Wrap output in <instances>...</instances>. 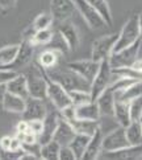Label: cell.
<instances>
[{
  "label": "cell",
  "mask_w": 142,
  "mask_h": 160,
  "mask_svg": "<svg viewBox=\"0 0 142 160\" xmlns=\"http://www.w3.org/2000/svg\"><path fill=\"white\" fill-rule=\"evenodd\" d=\"M57 69V66H55ZM46 73L49 74V77L54 79L55 82H58L62 88H63L66 91L70 90H84V91H89V86L91 83H88L86 79L82 78L79 74H76L75 72H72L71 69H57V70H46Z\"/></svg>",
  "instance_id": "1"
},
{
  "label": "cell",
  "mask_w": 142,
  "mask_h": 160,
  "mask_svg": "<svg viewBox=\"0 0 142 160\" xmlns=\"http://www.w3.org/2000/svg\"><path fill=\"white\" fill-rule=\"evenodd\" d=\"M26 79V88L29 97L37 99H46V81L42 76L41 68L38 64L29 65L24 73Z\"/></svg>",
  "instance_id": "2"
},
{
  "label": "cell",
  "mask_w": 142,
  "mask_h": 160,
  "mask_svg": "<svg viewBox=\"0 0 142 160\" xmlns=\"http://www.w3.org/2000/svg\"><path fill=\"white\" fill-rule=\"evenodd\" d=\"M41 68V66H39ZM42 76L46 81V98L54 105V107L57 110H62L66 106L71 105V99L69 97V91H66L61 86L58 82H55L54 79H52L49 77V74L46 73V70L41 68Z\"/></svg>",
  "instance_id": "3"
},
{
  "label": "cell",
  "mask_w": 142,
  "mask_h": 160,
  "mask_svg": "<svg viewBox=\"0 0 142 160\" xmlns=\"http://www.w3.org/2000/svg\"><path fill=\"white\" fill-rule=\"evenodd\" d=\"M141 45H142V41H141V38H140L134 44L129 45V47L124 48L121 50H118V52L111 53L109 57H108V62H109L111 69L132 66L133 62L138 58V53H140Z\"/></svg>",
  "instance_id": "4"
},
{
  "label": "cell",
  "mask_w": 142,
  "mask_h": 160,
  "mask_svg": "<svg viewBox=\"0 0 142 160\" xmlns=\"http://www.w3.org/2000/svg\"><path fill=\"white\" fill-rule=\"evenodd\" d=\"M113 78H115V76H113V73H112L108 58L103 60L100 62V68H99V70L96 73L94 81L91 82V86H89V93H91L92 101H96V98L109 86L113 81Z\"/></svg>",
  "instance_id": "5"
},
{
  "label": "cell",
  "mask_w": 142,
  "mask_h": 160,
  "mask_svg": "<svg viewBox=\"0 0 142 160\" xmlns=\"http://www.w3.org/2000/svg\"><path fill=\"white\" fill-rule=\"evenodd\" d=\"M140 38L141 36H140V27H138V16L135 15L133 18H130L126 21V24L122 27V31L118 35V38L115 44V48H113L112 53L118 52V50L129 47V45L134 44Z\"/></svg>",
  "instance_id": "6"
},
{
  "label": "cell",
  "mask_w": 142,
  "mask_h": 160,
  "mask_svg": "<svg viewBox=\"0 0 142 160\" xmlns=\"http://www.w3.org/2000/svg\"><path fill=\"white\" fill-rule=\"evenodd\" d=\"M33 50H34V45H33L29 40H22V42L20 44L17 56L15 57V60L8 65H0V68L8 69V70H13V72L26 69L32 62Z\"/></svg>",
  "instance_id": "7"
},
{
  "label": "cell",
  "mask_w": 142,
  "mask_h": 160,
  "mask_svg": "<svg viewBox=\"0 0 142 160\" xmlns=\"http://www.w3.org/2000/svg\"><path fill=\"white\" fill-rule=\"evenodd\" d=\"M118 38L117 33L113 35H107L101 36L100 38L95 40L92 44V53H91V60H94L96 62H101L103 60H107L109 54L113 52L115 44Z\"/></svg>",
  "instance_id": "8"
},
{
  "label": "cell",
  "mask_w": 142,
  "mask_h": 160,
  "mask_svg": "<svg viewBox=\"0 0 142 160\" xmlns=\"http://www.w3.org/2000/svg\"><path fill=\"white\" fill-rule=\"evenodd\" d=\"M74 3H75V8L83 16V19L86 20L89 28H92V29H100V28H104L107 25L98 11L89 3H87L86 0H74Z\"/></svg>",
  "instance_id": "9"
},
{
  "label": "cell",
  "mask_w": 142,
  "mask_h": 160,
  "mask_svg": "<svg viewBox=\"0 0 142 160\" xmlns=\"http://www.w3.org/2000/svg\"><path fill=\"white\" fill-rule=\"evenodd\" d=\"M67 68L79 74L82 78H84L88 83L94 81V78L100 68V62H96L94 60H79L71 61L67 64Z\"/></svg>",
  "instance_id": "10"
},
{
  "label": "cell",
  "mask_w": 142,
  "mask_h": 160,
  "mask_svg": "<svg viewBox=\"0 0 142 160\" xmlns=\"http://www.w3.org/2000/svg\"><path fill=\"white\" fill-rule=\"evenodd\" d=\"M129 146L130 144L126 139L125 127H122V126H118L108 135L103 136V151H117Z\"/></svg>",
  "instance_id": "11"
},
{
  "label": "cell",
  "mask_w": 142,
  "mask_h": 160,
  "mask_svg": "<svg viewBox=\"0 0 142 160\" xmlns=\"http://www.w3.org/2000/svg\"><path fill=\"white\" fill-rule=\"evenodd\" d=\"M75 3L74 0H52L50 2V11L54 21H65L69 20L72 13L75 12Z\"/></svg>",
  "instance_id": "12"
},
{
  "label": "cell",
  "mask_w": 142,
  "mask_h": 160,
  "mask_svg": "<svg viewBox=\"0 0 142 160\" xmlns=\"http://www.w3.org/2000/svg\"><path fill=\"white\" fill-rule=\"evenodd\" d=\"M48 112L46 105L44 103V99H37L28 97L25 99V108L22 111V119L25 121H34V119H44Z\"/></svg>",
  "instance_id": "13"
},
{
  "label": "cell",
  "mask_w": 142,
  "mask_h": 160,
  "mask_svg": "<svg viewBox=\"0 0 142 160\" xmlns=\"http://www.w3.org/2000/svg\"><path fill=\"white\" fill-rule=\"evenodd\" d=\"M59 112L57 111H48L46 115L44 118V127H42V131L41 134L37 136V142L39 144H45L50 140H53V136H54V132L57 130V126H58V122H59Z\"/></svg>",
  "instance_id": "14"
},
{
  "label": "cell",
  "mask_w": 142,
  "mask_h": 160,
  "mask_svg": "<svg viewBox=\"0 0 142 160\" xmlns=\"http://www.w3.org/2000/svg\"><path fill=\"white\" fill-rule=\"evenodd\" d=\"M58 32L62 37V40L65 41L66 47L69 48L70 50H75L79 47V33L76 27L72 24L70 20H65V21H61L58 22Z\"/></svg>",
  "instance_id": "15"
},
{
  "label": "cell",
  "mask_w": 142,
  "mask_h": 160,
  "mask_svg": "<svg viewBox=\"0 0 142 160\" xmlns=\"http://www.w3.org/2000/svg\"><path fill=\"white\" fill-rule=\"evenodd\" d=\"M100 159H111V160H129V159H140L142 158V144L141 146H129L117 151H104L100 153Z\"/></svg>",
  "instance_id": "16"
},
{
  "label": "cell",
  "mask_w": 142,
  "mask_h": 160,
  "mask_svg": "<svg viewBox=\"0 0 142 160\" xmlns=\"http://www.w3.org/2000/svg\"><path fill=\"white\" fill-rule=\"evenodd\" d=\"M101 152H103V131L99 127L89 136V142H88L87 148H86V151H84L82 159H84V160L99 159Z\"/></svg>",
  "instance_id": "17"
},
{
  "label": "cell",
  "mask_w": 142,
  "mask_h": 160,
  "mask_svg": "<svg viewBox=\"0 0 142 160\" xmlns=\"http://www.w3.org/2000/svg\"><path fill=\"white\" fill-rule=\"evenodd\" d=\"M75 134L76 132L72 128V126L67 121H65L63 118H59V122L54 132L53 140H55L59 146H69L71 140L74 139V136H75Z\"/></svg>",
  "instance_id": "18"
},
{
  "label": "cell",
  "mask_w": 142,
  "mask_h": 160,
  "mask_svg": "<svg viewBox=\"0 0 142 160\" xmlns=\"http://www.w3.org/2000/svg\"><path fill=\"white\" fill-rule=\"evenodd\" d=\"M96 103H98L100 115H113V110H115V93L107 88L103 93H101L98 98H96Z\"/></svg>",
  "instance_id": "19"
},
{
  "label": "cell",
  "mask_w": 142,
  "mask_h": 160,
  "mask_svg": "<svg viewBox=\"0 0 142 160\" xmlns=\"http://www.w3.org/2000/svg\"><path fill=\"white\" fill-rule=\"evenodd\" d=\"M75 119H84V121H99L100 111L98 103L95 101L84 105L75 106Z\"/></svg>",
  "instance_id": "20"
},
{
  "label": "cell",
  "mask_w": 142,
  "mask_h": 160,
  "mask_svg": "<svg viewBox=\"0 0 142 160\" xmlns=\"http://www.w3.org/2000/svg\"><path fill=\"white\" fill-rule=\"evenodd\" d=\"M2 107L9 112H20L21 114L25 108V99L7 91L2 101Z\"/></svg>",
  "instance_id": "21"
},
{
  "label": "cell",
  "mask_w": 142,
  "mask_h": 160,
  "mask_svg": "<svg viewBox=\"0 0 142 160\" xmlns=\"http://www.w3.org/2000/svg\"><path fill=\"white\" fill-rule=\"evenodd\" d=\"M113 115L117 119V122L122 127H128L132 122V117H130V108H129V102L125 101H118L115 102V110H113Z\"/></svg>",
  "instance_id": "22"
},
{
  "label": "cell",
  "mask_w": 142,
  "mask_h": 160,
  "mask_svg": "<svg viewBox=\"0 0 142 160\" xmlns=\"http://www.w3.org/2000/svg\"><path fill=\"white\" fill-rule=\"evenodd\" d=\"M7 91L26 99L28 97H29V93H28L26 79H25L24 74H17L13 79H11V81L7 83Z\"/></svg>",
  "instance_id": "23"
},
{
  "label": "cell",
  "mask_w": 142,
  "mask_h": 160,
  "mask_svg": "<svg viewBox=\"0 0 142 160\" xmlns=\"http://www.w3.org/2000/svg\"><path fill=\"white\" fill-rule=\"evenodd\" d=\"M61 52L58 49H46L38 56V65L45 70H50L58 65Z\"/></svg>",
  "instance_id": "24"
},
{
  "label": "cell",
  "mask_w": 142,
  "mask_h": 160,
  "mask_svg": "<svg viewBox=\"0 0 142 160\" xmlns=\"http://www.w3.org/2000/svg\"><path fill=\"white\" fill-rule=\"evenodd\" d=\"M72 128L75 130L76 134H84V135H88L91 136L92 135L96 128L100 127L99 121H84V119H74V121L69 122Z\"/></svg>",
  "instance_id": "25"
},
{
  "label": "cell",
  "mask_w": 142,
  "mask_h": 160,
  "mask_svg": "<svg viewBox=\"0 0 142 160\" xmlns=\"http://www.w3.org/2000/svg\"><path fill=\"white\" fill-rule=\"evenodd\" d=\"M125 134L130 146H141L142 144V128L140 121H132L128 127H125Z\"/></svg>",
  "instance_id": "26"
},
{
  "label": "cell",
  "mask_w": 142,
  "mask_h": 160,
  "mask_svg": "<svg viewBox=\"0 0 142 160\" xmlns=\"http://www.w3.org/2000/svg\"><path fill=\"white\" fill-rule=\"evenodd\" d=\"M89 142V136L88 135H84V134H75L74 139L70 143V148L72 150L74 155H75L76 160H80L83 158V153L86 151L87 144Z\"/></svg>",
  "instance_id": "27"
},
{
  "label": "cell",
  "mask_w": 142,
  "mask_h": 160,
  "mask_svg": "<svg viewBox=\"0 0 142 160\" xmlns=\"http://www.w3.org/2000/svg\"><path fill=\"white\" fill-rule=\"evenodd\" d=\"M140 95H142V81H137L125 90L115 93V98L118 101L130 102L132 99H134L135 97H140Z\"/></svg>",
  "instance_id": "28"
},
{
  "label": "cell",
  "mask_w": 142,
  "mask_h": 160,
  "mask_svg": "<svg viewBox=\"0 0 142 160\" xmlns=\"http://www.w3.org/2000/svg\"><path fill=\"white\" fill-rule=\"evenodd\" d=\"M86 2L89 3L96 11H98L99 15L103 18V20L105 21L107 25H112L113 24L111 8H109V4L107 3V0H86Z\"/></svg>",
  "instance_id": "29"
},
{
  "label": "cell",
  "mask_w": 142,
  "mask_h": 160,
  "mask_svg": "<svg viewBox=\"0 0 142 160\" xmlns=\"http://www.w3.org/2000/svg\"><path fill=\"white\" fill-rule=\"evenodd\" d=\"M59 148H61V146L55 140H50L41 146L39 158L44 160H57L59 155Z\"/></svg>",
  "instance_id": "30"
},
{
  "label": "cell",
  "mask_w": 142,
  "mask_h": 160,
  "mask_svg": "<svg viewBox=\"0 0 142 160\" xmlns=\"http://www.w3.org/2000/svg\"><path fill=\"white\" fill-rule=\"evenodd\" d=\"M20 48V44H13V45H7V47L0 48V65H8L11 64L15 57L17 56Z\"/></svg>",
  "instance_id": "31"
},
{
  "label": "cell",
  "mask_w": 142,
  "mask_h": 160,
  "mask_svg": "<svg viewBox=\"0 0 142 160\" xmlns=\"http://www.w3.org/2000/svg\"><path fill=\"white\" fill-rule=\"evenodd\" d=\"M69 97H70L71 103L74 106H79V105H84V103H88V102H92L91 93L89 91H84V90H70Z\"/></svg>",
  "instance_id": "32"
},
{
  "label": "cell",
  "mask_w": 142,
  "mask_h": 160,
  "mask_svg": "<svg viewBox=\"0 0 142 160\" xmlns=\"http://www.w3.org/2000/svg\"><path fill=\"white\" fill-rule=\"evenodd\" d=\"M52 40H53V32L50 28H46V29L36 31V33L30 38V42L33 45H46L52 42Z\"/></svg>",
  "instance_id": "33"
},
{
  "label": "cell",
  "mask_w": 142,
  "mask_h": 160,
  "mask_svg": "<svg viewBox=\"0 0 142 160\" xmlns=\"http://www.w3.org/2000/svg\"><path fill=\"white\" fill-rule=\"evenodd\" d=\"M53 16L50 13H39L34 22H33V28H34L36 31H39V29H46V28H50L53 24Z\"/></svg>",
  "instance_id": "34"
},
{
  "label": "cell",
  "mask_w": 142,
  "mask_h": 160,
  "mask_svg": "<svg viewBox=\"0 0 142 160\" xmlns=\"http://www.w3.org/2000/svg\"><path fill=\"white\" fill-rule=\"evenodd\" d=\"M129 108H130V117L132 121H140L142 118V95L135 97L134 99L129 102Z\"/></svg>",
  "instance_id": "35"
},
{
  "label": "cell",
  "mask_w": 142,
  "mask_h": 160,
  "mask_svg": "<svg viewBox=\"0 0 142 160\" xmlns=\"http://www.w3.org/2000/svg\"><path fill=\"white\" fill-rule=\"evenodd\" d=\"M22 150L28 153H32V155H34L37 159H41L39 158V150H41V144H39L38 142H34V143H22L21 144Z\"/></svg>",
  "instance_id": "36"
},
{
  "label": "cell",
  "mask_w": 142,
  "mask_h": 160,
  "mask_svg": "<svg viewBox=\"0 0 142 160\" xmlns=\"http://www.w3.org/2000/svg\"><path fill=\"white\" fill-rule=\"evenodd\" d=\"M58 159L59 160H76V158H75V155H74V152L70 148V146H61Z\"/></svg>",
  "instance_id": "37"
},
{
  "label": "cell",
  "mask_w": 142,
  "mask_h": 160,
  "mask_svg": "<svg viewBox=\"0 0 142 160\" xmlns=\"http://www.w3.org/2000/svg\"><path fill=\"white\" fill-rule=\"evenodd\" d=\"M17 74H19V72H13V70H8V69L0 68V83L7 85L11 79H13Z\"/></svg>",
  "instance_id": "38"
},
{
  "label": "cell",
  "mask_w": 142,
  "mask_h": 160,
  "mask_svg": "<svg viewBox=\"0 0 142 160\" xmlns=\"http://www.w3.org/2000/svg\"><path fill=\"white\" fill-rule=\"evenodd\" d=\"M44 127V119H34V121H28V130L34 132L37 136L41 134Z\"/></svg>",
  "instance_id": "39"
},
{
  "label": "cell",
  "mask_w": 142,
  "mask_h": 160,
  "mask_svg": "<svg viewBox=\"0 0 142 160\" xmlns=\"http://www.w3.org/2000/svg\"><path fill=\"white\" fill-rule=\"evenodd\" d=\"M21 144H22V143L17 139V138H16V136H15V138H12V140H11V146H9V150L11 151H17V150H21Z\"/></svg>",
  "instance_id": "40"
},
{
  "label": "cell",
  "mask_w": 142,
  "mask_h": 160,
  "mask_svg": "<svg viewBox=\"0 0 142 160\" xmlns=\"http://www.w3.org/2000/svg\"><path fill=\"white\" fill-rule=\"evenodd\" d=\"M16 4V0H0V9H9Z\"/></svg>",
  "instance_id": "41"
},
{
  "label": "cell",
  "mask_w": 142,
  "mask_h": 160,
  "mask_svg": "<svg viewBox=\"0 0 142 160\" xmlns=\"http://www.w3.org/2000/svg\"><path fill=\"white\" fill-rule=\"evenodd\" d=\"M11 140H12L11 136H3V138L0 139V148H3V150H9Z\"/></svg>",
  "instance_id": "42"
},
{
  "label": "cell",
  "mask_w": 142,
  "mask_h": 160,
  "mask_svg": "<svg viewBox=\"0 0 142 160\" xmlns=\"http://www.w3.org/2000/svg\"><path fill=\"white\" fill-rule=\"evenodd\" d=\"M16 130L20 131V132H25V131H28V121L22 119L21 122H19V124L16 126Z\"/></svg>",
  "instance_id": "43"
},
{
  "label": "cell",
  "mask_w": 142,
  "mask_h": 160,
  "mask_svg": "<svg viewBox=\"0 0 142 160\" xmlns=\"http://www.w3.org/2000/svg\"><path fill=\"white\" fill-rule=\"evenodd\" d=\"M130 68H133V69L135 70V72H138V73H141L142 74V60H140V58H137L134 62H133V65L130 66Z\"/></svg>",
  "instance_id": "44"
},
{
  "label": "cell",
  "mask_w": 142,
  "mask_h": 160,
  "mask_svg": "<svg viewBox=\"0 0 142 160\" xmlns=\"http://www.w3.org/2000/svg\"><path fill=\"white\" fill-rule=\"evenodd\" d=\"M5 93H7V85H5V83H0V102L3 101Z\"/></svg>",
  "instance_id": "45"
},
{
  "label": "cell",
  "mask_w": 142,
  "mask_h": 160,
  "mask_svg": "<svg viewBox=\"0 0 142 160\" xmlns=\"http://www.w3.org/2000/svg\"><path fill=\"white\" fill-rule=\"evenodd\" d=\"M138 16V27H140V36L142 38V13L137 15Z\"/></svg>",
  "instance_id": "46"
},
{
  "label": "cell",
  "mask_w": 142,
  "mask_h": 160,
  "mask_svg": "<svg viewBox=\"0 0 142 160\" xmlns=\"http://www.w3.org/2000/svg\"><path fill=\"white\" fill-rule=\"evenodd\" d=\"M140 124H141V128H142V118L140 119Z\"/></svg>",
  "instance_id": "47"
},
{
  "label": "cell",
  "mask_w": 142,
  "mask_h": 160,
  "mask_svg": "<svg viewBox=\"0 0 142 160\" xmlns=\"http://www.w3.org/2000/svg\"><path fill=\"white\" fill-rule=\"evenodd\" d=\"M0 107H2V102H0Z\"/></svg>",
  "instance_id": "48"
}]
</instances>
